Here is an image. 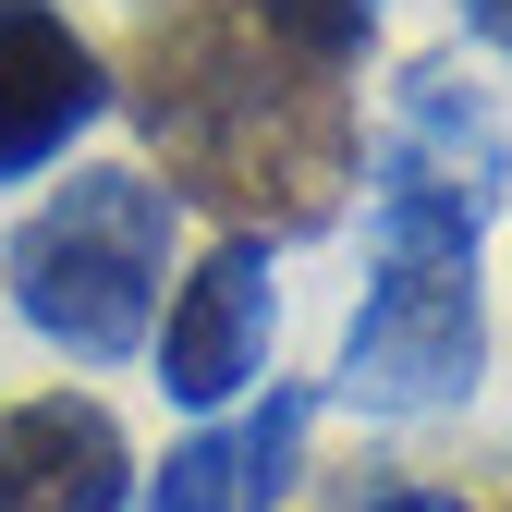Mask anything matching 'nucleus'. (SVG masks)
I'll use <instances>...</instances> for the list:
<instances>
[{"label": "nucleus", "mask_w": 512, "mask_h": 512, "mask_svg": "<svg viewBox=\"0 0 512 512\" xmlns=\"http://www.w3.org/2000/svg\"><path fill=\"white\" fill-rule=\"evenodd\" d=\"M110 110L171 171V208H208L220 232H256V244L330 232L366 171L354 86L293 61L256 13H220V0L159 13L135 61L110 74Z\"/></svg>", "instance_id": "1"}, {"label": "nucleus", "mask_w": 512, "mask_h": 512, "mask_svg": "<svg viewBox=\"0 0 512 512\" xmlns=\"http://www.w3.org/2000/svg\"><path fill=\"white\" fill-rule=\"evenodd\" d=\"M0 293H13V317L74 354V366H122L147 354L159 330V293H171V183L159 171H74L49 208L13 220V244H0Z\"/></svg>", "instance_id": "2"}, {"label": "nucleus", "mask_w": 512, "mask_h": 512, "mask_svg": "<svg viewBox=\"0 0 512 512\" xmlns=\"http://www.w3.org/2000/svg\"><path fill=\"white\" fill-rule=\"evenodd\" d=\"M378 196H366V244L378 269H415V256H476V232L512 196V135L488 86L464 61H403L391 86V147H378Z\"/></svg>", "instance_id": "3"}, {"label": "nucleus", "mask_w": 512, "mask_h": 512, "mask_svg": "<svg viewBox=\"0 0 512 512\" xmlns=\"http://www.w3.org/2000/svg\"><path fill=\"white\" fill-rule=\"evenodd\" d=\"M488 378V305H476V256H415V269H378L330 391L354 415H464Z\"/></svg>", "instance_id": "4"}, {"label": "nucleus", "mask_w": 512, "mask_h": 512, "mask_svg": "<svg viewBox=\"0 0 512 512\" xmlns=\"http://www.w3.org/2000/svg\"><path fill=\"white\" fill-rule=\"evenodd\" d=\"M269 330H281L269 244H256V232L196 244V256H183V281H171V305H159V330H147L159 391H171L183 415H220L244 378H269Z\"/></svg>", "instance_id": "5"}, {"label": "nucleus", "mask_w": 512, "mask_h": 512, "mask_svg": "<svg viewBox=\"0 0 512 512\" xmlns=\"http://www.w3.org/2000/svg\"><path fill=\"white\" fill-rule=\"evenodd\" d=\"M110 110V49L61 0H0V183H37Z\"/></svg>", "instance_id": "6"}, {"label": "nucleus", "mask_w": 512, "mask_h": 512, "mask_svg": "<svg viewBox=\"0 0 512 512\" xmlns=\"http://www.w3.org/2000/svg\"><path fill=\"white\" fill-rule=\"evenodd\" d=\"M122 500H135V452L110 403L86 391L0 403V512H122Z\"/></svg>", "instance_id": "7"}, {"label": "nucleus", "mask_w": 512, "mask_h": 512, "mask_svg": "<svg viewBox=\"0 0 512 512\" xmlns=\"http://www.w3.org/2000/svg\"><path fill=\"white\" fill-rule=\"evenodd\" d=\"M256 25H269L293 61H317V74H354V61L378 49V0H244Z\"/></svg>", "instance_id": "8"}, {"label": "nucleus", "mask_w": 512, "mask_h": 512, "mask_svg": "<svg viewBox=\"0 0 512 512\" xmlns=\"http://www.w3.org/2000/svg\"><path fill=\"white\" fill-rule=\"evenodd\" d=\"M147 512H244V439L232 427L171 439V464L147 476Z\"/></svg>", "instance_id": "9"}, {"label": "nucleus", "mask_w": 512, "mask_h": 512, "mask_svg": "<svg viewBox=\"0 0 512 512\" xmlns=\"http://www.w3.org/2000/svg\"><path fill=\"white\" fill-rule=\"evenodd\" d=\"M305 415H317V403L281 378V391H269V403H256V415L232 427V439H244V512H269V500L305 476Z\"/></svg>", "instance_id": "10"}, {"label": "nucleus", "mask_w": 512, "mask_h": 512, "mask_svg": "<svg viewBox=\"0 0 512 512\" xmlns=\"http://www.w3.org/2000/svg\"><path fill=\"white\" fill-rule=\"evenodd\" d=\"M354 512H476L464 488H415V476H391V488H366Z\"/></svg>", "instance_id": "11"}, {"label": "nucleus", "mask_w": 512, "mask_h": 512, "mask_svg": "<svg viewBox=\"0 0 512 512\" xmlns=\"http://www.w3.org/2000/svg\"><path fill=\"white\" fill-rule=\"evenodd\" d=\"M452 13H464V37H488V49L512 61V0H452Z\"/></svg>", "instance_id": "12"}]
</instances>
